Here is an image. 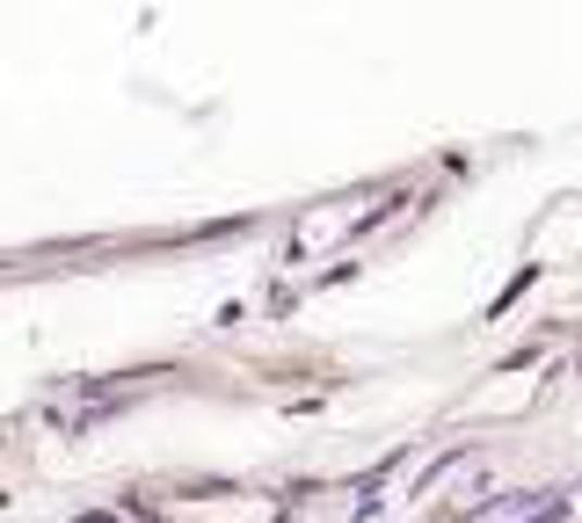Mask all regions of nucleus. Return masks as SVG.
Wrapping results in <instances>:
<instances>
[]
</instances>
